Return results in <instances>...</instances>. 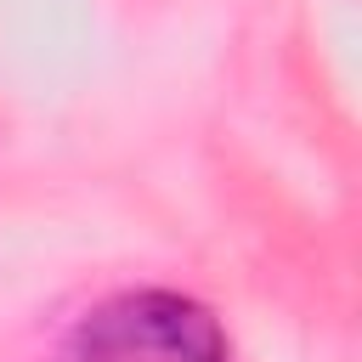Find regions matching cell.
<instances>
[{
  "label": "cell",
  "instance_id": "obj_1",
  "mask_svg": "<svg viewBox=\"0 0 362 362\" xmlns=\"http://www.w3.org/2000/svg\"><path fill=\"white\" fill-rule=\"evenodd\" d=\"M68 362H232V339L215 311L175 288H130L90 305L68 345Z\"/></svg>",
  "mask_w": 362,
  "mask_h": 362
}]
</instances>
